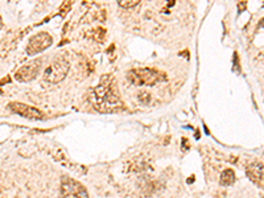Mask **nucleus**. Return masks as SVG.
Listing matches in <instances>:
<instances>
[{
  "mask_svg": "<svg viewBox=\"0 0 264 198\" xmlns=\"http://www.w3.org/2000/svg\"><path fill=\"white\" fill-rule=\"evenodd\" d=\"M92 103L96 109L103 113L114 111V110L123 107V103L120 102L119 95L116 93L112 77L104 76L100 79L99 85L96 86L92 91Z\"/></svg>",
  "mask_w": 264,
  "mask_h": 198,
  "instance_id": "obj_1",
  "label": "nucleus"
},
{
  "mask_svg": "<svg viewBox=\"0 0 264 198\" xmlns=\"http://www.w3.org/2000/svg\"><path fill=\"white\" fill-rule=\"evenodd\" d=\"M128 81L135 86H153L159 82L164 81L165 74L155 69H132L127 73Z\"/></svg>",
  "mask_w": 264,
  "mask_h": 198,
  "instance_id": "obj_2",
  "label": "nucleus"
},
{
  "mask_svg": "<svg viewBox=\"0 0 264 198\" xmlns=\"http://www.w3.org/2000/svg\"><path fill=\"white\" fill-rule=\"evenodd\" d=\"M69 72V61L65 57H57L48 65V68L44 70L43 77L49 83H57L66 77Z\"/></svg>",
  "mask_w": 264,
  "mask_h": 198,
  "instance_id": "obj_3",
  "label": "nucleus"
},
{
  "mask_svg": "<svg viewBox=\"0 0 264 198\" xmlns=\"http://www.w3.org/2000/svg\"><path fill=\"white\" fill-rule=\"evenodd\" d=\"M61 194L62 198H88V193L85 189V186L69 177H62Z\"/></svg>",
  "mask_w": 264,
  "mask_h": 198,
  "instance_id": "obj_4",
  "label": "nucleus"
},
{
  "mask_svg": "<svg viewBox=\"0 0 264 198\" xmlns=\"http://www.w3.org/2000/svg\"><path fill=\"white\" fill-rule=\"evenodd\" d=\"M52 45V36L46 32H41L31 37V40L28 41L27 45V53L29 56H35L39 54L46 48H49Z\"/></svg>",
  "mask_w": 264,
  "mask_h": 198,
  "instance_id": "obj_5",
  "label": "nucleus"
},
{
  "mask_svg": "<svg viewBox=\"0 0 264 198\" xmlns=\"http://www.w3.org/2000/svg\"><path fill=\"white\" fill-rule=\"evenodd\" d=\"M41 68V61H32V62H29V64H25L24 66H21L20 69L17 70L16 74H15V77H16L17 81L21 82H28L32 81L33 78L36 77L39 72H40Z\"/></svg>",
  "mask_w": 264,
  "mask_h": 198,
  "instance_id": "obj_6",
  "label": "nucleus"
},
{
  "mask_svg": "<svg viewBox=\"0 0 264 198\" xmlns=\"http://www.w3.org/2000/svg\"><path fill=\"white\" fill-rule=\"evenodd\" d=\"M9 107L13 113H16L17 115L23 118H27V119H41L43 118V113L40 110L31 107V106L23 105V103H11Z\"/></svg>",
  "mask_w": 264,
  "mask_h": 198,
  "instance_id": "obj_7",
  "label": "nucleus"
},
{
  "mask_svg": "<svg viewBox=\"0 0 264 198\" xmlns=\"http://www.w3.org/2000/svg\"><path fill=\"white\" fill-rule=\"evenodd\" d=\"M248 177L259 185H264V164L262 162H252L247 168Z\"/></svg>",
  "mask_w": 264,
  "mask_h": 198,
  "instance_id": "obj_8",
  "label": "nucleus"
},
{
  "mask_svg": "<svg viewBox=\"0 0 264 198\" xmlns=\"http://www.w3.org/2000/svg\"><path fill=\"white\" fill-rule=\"evenodd\" d=\"M235 181V173L231 169L223 170V173L220 174V184L222 185H231Z\"/></svg>",
  "mask_w": 264,
  "mask_h": 198,
  "instance_id": "obj_9",
  "label": "nucleus"
},
{
  "mask_svg": "<svg viewBox=\"0 0 264 198\" xmlns=\"http://www.w3.org/2000/svg\"><path fill=\"white\" fill-rule=\"evenodd\" d=\"M139 4V0H126V1H119V5L122 8H132V7H135V5Z\"/></svg>",
  "mask_w": 264,
  "mask_h": 198,
  "instance_id": "obj_10",
  "label": "nucleus"
}]
</instances>
